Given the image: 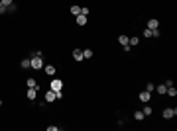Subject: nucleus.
I'll return each mask as SVG.
<instances>
[{
  "mask_svg": "<svg viewBox=\"0 0 177 131\" xmlns=\"http://www.w3.org/2000/svg\"><path fill=\"white\" fill-rule=\"evenodd\" d=\"M165 94H167V96H171V98H175V96H177V88H175V86H169V88L165 90Z\"/></svg>",
  "mask_w": 177,
  "mask_h": 131,
  "instance_id": "nucleus-14",
  "label": "nucleus"
},
{
  "mask_svg": "<svg viewBox=\"0 0 177 131\" xmlns=\"http://www.w3.org/2000/svg\"><path fill=\"white\" fill-rule=\"evenodd\" d=\"M118 43L124 47V45H130V37L128 35H118Z\"/></svg>",
  "mask_w": 177,
  "mask_h": 131,
  "instance_id": "nucleus-9",
  "label": "nucleus"
},
{
  "mask_svg": "<svg viewBox=\"0 0 177 131\" xmlns=\"http://www.w3.org/2000/svg\"><path fill=\"white\" fill-rule=\"evenodd\" d=\"M45 102H55V92H53L51 88H49L47 94H45Z\"/></svg>",
  "mask_w": 177,
  "mask_h": 131,
  "instance_id": "nucleus-12",
  "label": "nucleus"
},
{
  "mask_svg": "<svg viewBox=\"0 0 177 131\" xmlns=\"http://www.w3.org/2000/svg\"><path fill=\"white\" fill-rule=\"evenodd\" d=\"M8 12V6H4L2 2H0V14H6Z\"/></svg>",
  "mask_w": 177,
  "mask_h": 131,
  "instance_id": "nucleus-23",
  "label": "nucleus"
},
{
  "mask_svg": "<svg viewBox=\"0 0 177 131\" xmlns=\"http://www.w3.org/2000/svg\"><path fill=\"white\" fill-rule=\"evenodd\" d=\"M43 71H45V74H49V76H53L57 69H55V67H53V65H43Z\"/></svg>",
  "mask_w": 177,
  "mask_h": 131,
  "instance_id": "nucleus-10",
  "label": "nucleus"
},
{
  "mask_svg": "<svg viewBox=\"0 0 177 131\" xmlns=\"http://www.w3.org/2000/svg\"><path fill=\"white\" fill-rule=\"evenodd\" d=\"M146 90H148V92H154V90H156V86H154V82H148V86H146Z\"/></svg>",
  "mask_w": 177,
  "mask_h": 131,
  "instance_id": "nucleus-20",
  "label": "nucleus"
},
{
  "mask_svg": "<svg viewBox=\"0 0 177 131\" xmlns=\"http://www.w3.org/2000/svg\"><path fill=\"white\" fill-rule=\"evenodd\" d=\"M138 43H140L138 37H130V45H138Z\"/></svg>",
  "mask_w": 177,
  "mask_h": 131,
  "instance_id": "nucleus-24",
  "label": "nucleus"
},
{
  "mask_svg": "<svg viewBox=\"0 0 177 131\" xmlns=\"http://www.w3.org/2000/svg\"><path fill=\"white\" fill-rule=\"evenodd\" d=\"M161 116H163L165 119H171V118H175L177 116V110L175 108H165V110L161 111Z\"/></svg>",
  "mask_w": 177,
  "mask_h": 131,
  "instance_id": "nucleus-3",
  "label": "nucleus"
},
{
  "mask_svg": "<svg viewBox=\"0 0 177 131\" xmlns=\"http://www.w3.org/2000/svg\"><path fill=\"white\" fill-rule=\"evenodd\" d=\"M16 10H18V6H16V4H14V2H12V4L8 6V12H16Z\"/></svg>",
  "mask_w": 177,
  "mask_h": 131,
  "instance_id": "nucleus-22",
  "label": "nucleus"
},
{
  "mask_svg": "<svg viewBox=\"0 0 177 131\" xmlns=\"http://www.w3.org/2000/svg\"><path fill=\"white\" fill-rule=\"evenodd\" d=\"M75 22H77V26H87V16L79 14V16H75Z\"/></svg>",
  "mask_w": 177,
  "mask_h": 131,
  "instance_id": "nucleus-8",
  "label": "nucleus"
},
{
  "mask_svg": "<svg viewBox=\"0 0 177 131\" xmlns=\"http://www.w3.org/2000/svg\"><path fill=\"white\" fill-rule=\"evenodd\" d=\"M165 90H167V86H165V84H159V86H157V92H159V94H165Z\"/></svg>",
  "mask_w": 177,
  "mask_h": 131,
  "instance_id": "nucleus-19",
  "label": "nucleus"
},
{
  "mask_svg": "<svg viewBox=\"0 0 177 131\" xmlns=\"http://www.w3.org/2000/svg\"><path fill=\"white\" fill-rule=\"evenodd\" d=\"M0 2H2V4H4V6H10V4H12L14 0H0Z\"/></svg>",
  "mask_w": 177,
  "mask_h": 131,
  "instance_id": "nucleus-27",
  "label": "nucleus"
},
{
  "mask_svg": "<svg viewBox=\"0 0 177 131\" xmlns=\"http://www.w3.org/2000/svg\"><path fill=\"white\" fill-rule=\"evenodd\" d=\"M71 14L73 16H79V14H81V8L79 6H71Z\"/></svg>",
  "mask_w": 177,
  "mask_h": 131,
  "instance_id": "nucleus-18",
  "label": "nucleus"
},
{
  "mask_svg": "<svg viewBox=\"0 0 177 131\" xmlns=\"http://www.w3.org/2000/svg\"><path fill=\"white\" fill-rule=\"evenodd\" d=\"M26 98L30 100V102H33V100L38 98V90H36V88H28V92H26Z\"/></svg>",
  "mask_w": 177,
  "mask_h": 131,
  "instance_id": "nucleus-5",
  "label": "nucleus"
},
{
  "mask_svg": "<svg viewBox=\"0 0 177 131\" xmlns=\"http://www.w3.org/2000/svg\"><path fill=\"white\" fill-rule=\"evenodd\" d=\"M49 88H51L53 92L63 90V80H61V78H53V80H51V84H49Z\"/></svg>",
  "mask_w": 177,
  "mask_h": 131,
  "instance_id": "nucleus-2",
  "label": "nucleus"
},
{
  "mask_svg": "<svg viewBox=\"0 0 177 131\" xmlns=\"http://www.w3.org/2000/svg\"><path fill=\"white\" fill-rule=\"evenodd\" d=\"M159 27V20L157 18H150L148 20V29H157Z\"/></svg>",
  "mask_w": 177,
  "mask_h": 131,
  "instance_id": "nucleus-6",
  "label": "nucleus"
},
{
  "mask_svg": "<svg viewBox=\"0 0 177 131\" xmlns=\"http://www.w3.org/2000/svg\"><path fill=\"white\" fill-rule=\"evenodd\" d=\"M20 65H22V69H32V59L28 57V59H24L22 63H20Z\"/></svg>",
  "mask_w": 177,
  "mask_h": 131,
  "instance_id": "nucleus-15",
  "label": "nucleus"
},
{
  "mask_svg": "<svg viewBox=\"0 0 177 131\" xmlns=\"http://www.w3.org/2000/svg\"><path fill=\"white\" fill-rule=\"evenodd\" d=\"M138 98H140V102H144V104H148V102L151 100V92H148V90L140 92V94H138Z\"/></svg>",
  "mask_w": 177,
  "mask_h": 131,
  "instance_id": "nucleus-4",
  "label": "nucleus"
},
{
  "mask_svg": "<svg viewBox=\"0 0 177 131\" xmlns=\"http://www.w3.org/2000/svg\"><path fill=\"white\" fill-rule=\"evenodd\" d=\"M142 111H144V116L148 118V116H151V113H154V108H151V106H146V108H144Z\"/></svg>",
  "mask_w": 177,
  "mask_h": 131,
  "instance_id": "nucleus-16",
  "label": "nucleus"
},
{
  "mask_svg": "<svg viewBox=\"0 0 177 131\" xmlns=\"http://www.w3.org/2000/svg\"><path fill=\"white\" fill-rule=\"evenodd\" d=\"M61 127L59 125H47V131H59Z\"/></svg>",
  "mask_w": 177,
  "mask_h": 131,
  "instance_id": "nucleus-21",
  "label": "nucleus"
},
{
  "mask_svg": "<svg viewBox=\"0 0 177 131\" xmlns=\"http://www.w3.org/2000/svg\"><path fill=\"white\" fill-rule=\"evenodd\" d=\"M144 37H151V29L146 27V29H144Z\"/></svg>",
  "mask_w": 177,
  "mask_h": 131,
  "instance_id": "nucleus-26",
  "label": "nucleus"
},
{
  "mask_svg": "<svg viewBox=\"0 0 177 131\" xmlns=\"http://www.w3.org/2000/svg\"><path fill=\"white\" fill-rule=\"evenodd\" d=\"M81 14H83V16H89L91 10H89V8H81Z\"/></svg>",
  "mask_w": 177,
  "mask_h": 131,
  "instance_id": "nucleus-25",
  "label": "nucleus"
},
{
  "mask_svg": "<svg viewBox=\"0 0 177 131\" xmlns=\"http://www.w3.org/2000/svg\"><path fill=\"white\" fill-rule=\"evenodd\" d=\"M73 59L77 61V63L85 61V57H83V51H81V49H73Z\"/></svg>",
  "mask_w": 177,
  "mask_h": 131,
  "instance_id": "nucleus-7",
  "label": "nucleus"
},
{
  "mask_svg": "<svg viewBox=\"0 0 177 131\" xmlns=\"http://www.w3.org/2000/svg\"><path fill=\"white\" fill-rule=\"evenodd\" d=\"M32 59V69L33 71H43V59H41V55H36V57H30Z\"/></svg>",
  "mask_w": 177,
  "mask_h": 131,
  "instance_id": "nucleus-1",
  "label": "nucleus"
},
{
  "mask_svg": "<svg viewBox=\"0 0 177 131\" xmlns=\"http://www.w3.org/2000/svg\"><path fill=\"white\" fill-rule=\"evenodd\" d=\"M26 86H28V88H36V90H39V84L36 82V78H28L26 80Z\"/></svg>",
  "mask_w": 177,
  "mask_h": 131,
  "instance_id": "nucleus-11",
  "label": "nucleus"
},
{
  "mask_svg": "<svg viewBox=\"0 0 177 131\" xmlns=\"http://www.w3.org/2000/svg\"><path fill=\"white\" fill-rule=\"evenodd\" d=\"M0 106H2V100H0Z\"/></svg>",
  "mask_w": 177,
  "mask_h": 131,
  "instance_id": "nucleus-28",
  "label": "nucleus"
},
{
  "mask_svg": "<svg viewBox=\"0 0 177 131\" xmlns=\"http://www.w3.org/2000/svg\"><path fill=\"white\" fill-rule=\"evenodd\" d=\"M83 57H85V59H91L92 51H91V49H83Z\"/></svg>",
  "mask_w": 177,
  "mask_h": 131,
  "instance_id": "nucleus-17",
  "label": "nucleus"
},
{
  "mask_svg": "<svg viewBox=\"0 0 177 131\" xmlns=\"http://www.w3.org/2000/svg\"><path fill=\"white\" fill-rule=\"evenodd\" d=\"M144 118H146V116H144V111H142V110L134 111V119H136V121H144Z\"/></svg>",
  "mask_w": 177,
  "mask_h": 131,
  "instance_id": "nucleus-13",
  "label": "nucleus"
}]
</instances>
